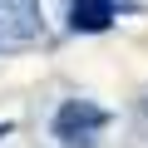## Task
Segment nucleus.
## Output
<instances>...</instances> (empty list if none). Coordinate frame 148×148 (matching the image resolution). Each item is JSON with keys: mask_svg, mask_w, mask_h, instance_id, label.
I'll use <instances>...</instances> for the list:
<instances>
[{"mask_svg": "<svg viewBox=\"0 0 148 148\" xmlns=\"http://www.w3.org/2000/svg\"><path fill=\"white\" fill-rule=\"evenodd\" d=\"M99 128H104V109L89 104V99H69V104L54 114V138H59V148H94Z\"/></svg>", "mask_w": 148, "mask_h": 148, "instance_id": "nucleus-1", "label": "nucleus"}, {"mask_svg": "<svg viewBox=\"0 0 148 148\" xmlns=\"http://www.w3.org/2000/svg\"><path fill=\"white\" fill-rule=\"evenodd\" d=\"M114 20H119L114 0H74V5H69V30H79V35H99Z\"/></svg>", "mask_w": 148, "mask_h": 148, "instance_id": "nucleus-2", "label": "nucleus"}]
</instances>
